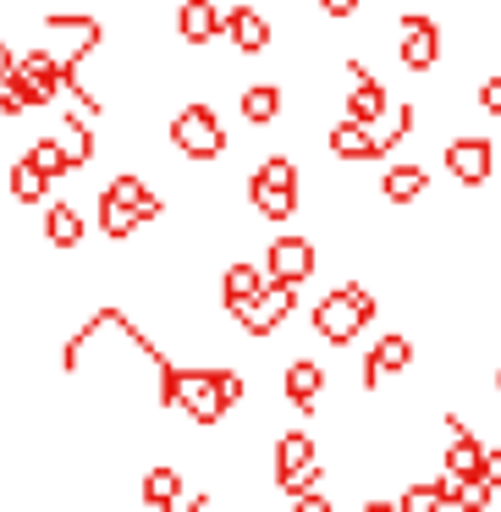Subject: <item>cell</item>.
<instances>
[{"mask_svg": "<svg viewBox=\"0 0 501 512\" xmlns=\"http://www.w3.org/2000/svg\"><path fill=\"white\" fill-rule=\"evenodd\" d=\"M441 56H446V34H441V23H435L430 12H402L397 17V61H402V72H435L441 67Z\"/></svg>", "mask_w": 501, "mask_h": 512, "instance_id": "ba28073f", "label": "cell"}, {"mask_svg": "<svg viewBox=\"0 0 501 512\" xmlns=\"http://www.w3.org/2000/svg\"><path fill=\"white\" fill-rule=\"evenodd\" d=\"M237 111H243L248 127H276L281 111H287V94H281V83H243L237 89Z\"/></svg>", "mask_w": 501, "mask_h": 512, "instance_id": "7402d4cb", "label": "cell"}, {"mask_svg": "<svg viewBox=\"0 0 501 512\" xmlns=\"http://www.w3.org/2000/svg\"><path fill=\"white\" fill-rule=\"evenodd\" d=\"M265 287H270V276H265V265H254V259H232V265L221 270V281H215L226 314H237L243 303H254Z\"/></svg>", "mask_w": 501, "mask_h": 512, "instance_id": "d6986e66", "label": "cell"}, {"mask_svg": "<svg viewBox=\"0 0 501 512\" xmlns=\"http://www.w3.org/2000/svg\"><path fill=\"white\" fill-rule=\"evenodd\" d=\"M23 155L34 160V171H45L50 182L72 177V155H67V144H61V138H34V144H28Z\"/></svg>", "mask_w": 501, "mask_h": 512, "instance_id": "484cf974", "label": "cell"}, {"mask_svg": "<svg viewBox=\"0 0 501 512\" xmlns=\"http://www.w3.org/2000/svg\"><path fill=\"white\" fill-rule=\"evenodd\" d=\"M375 193H380V204L408 210V204H419L424 193H430V166H419V160H397V166H386L375 177Z\"/></svg>", "mask_w": 501, "mask_h": 512, "instance_id": "e0dca14e", "label": "cell"}, {"mask_svg": "<svg viewBox=\"0 0 501 512\" xmlns=\"http://www.w3.org/2000/svg\"><path fill=\"white\" fill-rule=\"evenodd\" d=\"M413 369V336L408 331H386L369 342L364 353V369H358V386H364V397H375V391H386L391 380H402Z\"/></svg>", "mask_w": 501, "mask_h": 512, "instance_id": "30bf717a", "label": "cell"}, {"mask_svg": "<svg viewBox=\"0 0 501 512\" xmlns=\"http://www.w3.org/2000/svg\"><path fill=\"white\" fill-rule=\"evenodd\" d=\"M28 111H34V100H28V89L17 83V72L0 78V122H17V116H28Z\"/></svg>", "mask_w": 501, "mask_h": 512, "instance_id": "83f0119b", "label": "cell"}, {"mask_svg": "<svg viewBox=\"0 0 501 512\" xmlns=\"http://www.w3.org/2000/svg\"><path fill=\"white\" fill-rule=\"evenodd\" d=\"M226 34V6L221 0H177V39L188 50H210Z\"/></svg>", "mask_w": 501, "mask_h": 512, "instance_id": "9a60e30c", "label": "cell"}, {"mask_svg": "<svg viewBox=\"0 0 501 512\" xmlns=\"http://www.w3.org/2000/svg\"><path fill=\"white\" fill-rule=\"evenodd\" d=\"M61 144H67V155H72V171H83L94 155H100V138H94L89 116H78V105H72L67 122H61Z\"/></svg>", "mask_w": 501, "mask_h": 512, "instance_id": "d4e9b609", "label": "cell"}, {"mask_svg": "<svg viewBox=\"0 0 501 512\" xmlns=\"http://www.w3.org/2000/svg\"><path fill=\"white\" fill-rule=\"evenodd\" d=\"M12 72H17V50L0 39V78H12Z\"/></svg>", "mask_w": 501, "mask_h": 512, "instance_id": "d6a6232c", "label": "cell"}, {"mask_svg": "<svg viewBox=\"0 0 501 512\" xmlns=\"http://www.w3.org/2000/svg\"><path fill=\"white\" fill-rule=\"evenodd\" d=\"M265 276L270 281H292V287H303V281H314V270H320V243H314L309 232H276L265 243Z\"/></svg>", "mask_w": 501, "mask_h": 512, "instance_id": "9c48e42d", "label": "cell"}, {"mask_svg": "<svg viewBox=\"0 0 501 512\" xmlns=\"http://www.w3.org/2000/svg\"><path fill=\"white\" fill-rule=\"evenodd\" d=\"M248 210L265 226H287L298 221L303 210V166L292 155H265L254 171H248Z\"/></svg>", "mask_w": 501, "mask_h": 512, "instance_id": "7a4b0ae2", "label": "cell"}, {"mask_svg": "<svg viewBox=\"0 0 501 512\" xmlns=\"http://www.w3.org/2000/svg\"><path fill=\"white\" fill-rule=\"evenodd\" d=\"M397 512H452V507H446L435 479H408V485L397 490Z\"/></svg>", "mask_w": 501, "mask_h": 512, "instance_id": "4316f807", "label": "cell"}, {"mask_svg": "<svg viewBox=\"0 0 501 512\" xmlns=\"http://www.w3.org/2000/svg\"><path fill=\"white\" fill-rule=\"evenodd\" d=\"M490 391H496V402H501V364H496V380H490Z\"/></svg>", "mask_w": 501, "mask_h": 512, "instance_id": "836d02e7", "label": "cell"}, {"mask_svg": "<svg viewBox=\"0 0 501 512\" xmlns=\"http://www.w3.org/2000/svg\"><path fill=\"white\" fill-rule=\"evenodd\" d=\"M226 45H232V56L243 61H259L276 50V23H270L265 12H259L254 0H237V6H226Z\"/></svg>", "mask_w": 501, "mask_h": 512, "instance_id": "7c38bea8", "label": "cell"}, {"mask_svg": "<svg viewBox=\"0 0 501 512\" xmlns=\"http://www.w3.org/2000/svg\"><path fill=\"white\" fill-rule=\"evenodd\" d=\"M105 193H116V199H122V204H127V210H133L144 226L166 221V199H160V193L149 188L144 177H138V171H116V177L105 182Z\"/></svg>", "mask_w": 501, "mask_h": 512, "instance_id": "44dd1931", "label": "cell"}, {"mask_svg": "<svg viewBox=\"0 0 501 512\" xmlns=\"http://www.w3.org/2000/svg\"><path fill=\"white\" fill-rule=\"evenodd\" d=\"M314 12H320L325 23H353V17L364 12V0H314Z\"/></svg>", "mask_w": 501, "mask_h": 512, "instance_id": "f546056e", "label": "cell"}, {"mask_svg": "<svg viewBox=\"0 0 501 512\" xmlns=\"http://www.w3.org/2000/svg\"><path fill=\"white\" fill-rule=\"evenodd\" d=\"M375 320H380V298H375V287H369V281H358V276L336 281V287L320 292V303L309 309V331L320 336L325 347H336V353H342V347H353Z\"/></svg>", "mask_w": 501, "mask_h": 512, "instance_id": "6da1fadb", "label": "cell"}, {"mask_svg": "<svg viewBox=\"0 0 501 512\" xmlns=\"http://www.w3.org/2000/svg\"><path fill=\"white\" fill-rule=\"evenodd\" d=\"M474 105L485 116H496L501 122V72H490V78H479V89H474Z\"/></svg>", "mask_w": 501, "mask_h": 512, "instance_id": "f1b7e54d", "label": "cell"}, {"mask_svg": "<svg viewBox=\"0 0 501 512\" xmlns=\"http://www.w3.org/2000/svg\"><path fill=\"white\" fill-rule=\"evenodd\" d=\"M485 479L501 490V446H490V452H485Z\"/></svg>", "mask_w": 501, "mask_h": 512, "instance_id": "1f68e13d", "label": "cell"}, {"mask_svg": "<svg viewBox=\"0 0 501 512\" xmlns=\"http://www.w3.org/2000/svg\"><path fill=\"white\" fill-rule=\"evenodd\" d=\"M441 166L457 188H468V193L485 188V182H496V138L490 133H452L441 149Z\"/></svg>", "mask_w": 501, "mask_h": 512, "instance_id": "5b68a950", "label": "cell"}, {"mask_svg": "<svg viewBox=\"0 0 501 512\" xmlns=\"http://www.w3.org/2000/svg\"><path fill=\"white\" fill-rule=\"evenodd\" d=\"M166 144L177 149L182 160H193V166H210V160H221L226 149H232V138H226V127H221V116H215V105L188 100L182 111H171Z\"/></svg>", "mask_w": 501, "mask_h": 512, "instance_id": "277c9868", "label": "cell"}, {"mask_svg": "<svg viewBox=\"0 0 501 512\" xmlns=\"http://www.w3.org/2000/svg\"><path fill=\"white\" fill-rule=\"evenodd\" d=\"M50 188H56V182H50L45 171H34V160H28V155H17L12 166H6V199H12L17 210H28V204H45Z\"/></svg>", "mask_w": 501, "mask_h": 512, "instance_id": "603a6c76", "label": "cell"}, {"mask_svg": "<svg viewBox=\"0 0 501 512\" xmlns=\"http://www.w3.org/2000/svg\"><path fill=\"white\" fill-rule=\"evenodd\" d=\"M270 485H276V496H287V501L325 485L320 441H314L303 424H292V430H281L276 441H270Z\"/></svg>", "mask_w": 501, "mask_h": 512, "instance_id": "3957f363", "label": "cell"}, {"mask_svg": "<svg viewBox=\"0 0 501 512\" xmlns=\"http://www.w3.org/2000/svg\"><path fill=\"white\" fill-rule=\"evenodd\" d=\"M325 386H331V375H325L320 358L292 353L287 364H281V402H287V408L298 413V419H314V413H320Z\"/></svg>", "mask_w": 501, "mask_h": 512, "instance_id": "8fae6325", "label": "cell"}, {"mask_svg": "<svg viewBox=\"0 0 501 512\" xmlns=\"http://www.w3.org/2000/svg\"><path fill=\"white\" fill-rule=\"evenodd\" d=\"M94 215H100L105 243H116V248H122V243H133V237H138V226H144V221H138V215L122 204V199H116V193H105V188H100V204H94Z\"/></svg>", "mask_w": 501, "mask_h": 512, "instance_id": "cb8c5ba5", "label": "cell"}, {"mask_svg": "<svg viewBox=\"0 0 501 512\" xmlns=\"http://www.w3.org/2000/svg\"><path fill=\"white\" fill-rule=\"evenodd\" d=\"M298 292L303 287H292V281H270L254 303H243V309L232 314V325L248 336V342H270V336H276L281 325L298 314Z\"/></svg>", "mask_w": 501, "mask_h": 512, "instance_id": "8992f818", "label": "cell"}, {"mask_svg": "<svg viewBox=\"0 0 501 512\" xmlns=\"http://www.w3.org/2000/svg\"><path fill=\"white\" fill-rule=\"evenodd\" d=\"M342 72H347V83H353V89L342 94V116L347 122H364V127H380L391 116V105H397V94L386 89V78H375L358 56H342Z\"/></svg>", "mask_w": 501, "mask_h": 512, "instance_id": "52a82bcc", "label": "cell"}, {"mask_svg": "<svg viewBox=\"0 0 501 512\" xmlns=\"http://www.w3.org/2000/svg\"><path fill=\"white\" fill-rule=\"evenodd\" d=\"M287 512H336V501L325 496V485H320V490H303V496H292Z\"/></svg>", "mask_w": 501, "mask_h": 512, "instance_id": "4dcf8cb0", "label": "cell"}, {"mask_svg": "<svg viewBox=\"0 0 501 512\" xmlns=\"http://www.w3.org/2000/svg\"><path fill=\"white\" fill-rule=\"evenodd\" d=\"M182 496H188V468L171 463V457H155V463L144 468V479H138V507L144 512H171Z\"/></svg>", "mask_w": 501, "mask_h": 512, "instance_id": "5bb4252c", "label": "cell"}, {"mask_svg": "<svg viewBox=\"0 0 501 512\" xmlns=\"http://www.w3.org/2000/svg\"><path fill=\"white\" fill-rule=\"evenodd\" d=\"M17 83L28 89V100H34V111H45V105L61 94V56H56L50 45L17 50Z\"/></svg>", "mask_w": 501, "mask_h": 512, "instance_id": "4fadbf2b", "label": "cell"}, {"mask_svg": "<svg viewBox=\"0 0 501 512\" xmlns=\"http://www.w3.org/2000/svg\"><path fill=\"white\" fill-rule=\"evenodd\" d=\"M485 452H490V446L479 441V430L446 435V446H441V474H452V479H485Z\"/></svg>", "mask_w": 501, "mask_h": 512, "instance_id": "ffe728a7", "label": "cell"}, {"mask_svg": "<svg viewBox=\"0 0 501 512\" xmlns=\"http://www.w3.org/2000/svg\"><path fill=\"white\" fill-rule=\"evenodd\" d=\"M45 248H56V254H78L83 243H89V215L78 210L72 199H56V204H45Z\"/></svg>", "mask_w": 501, "mask_h": 512, "instance_id": "2e32d148", "label": "cell"}, {"mask_svg": "<svg viewBox=\"0 0 501 512\" xmlns=\"http://www.w3.org/2000/svg\"><path fill=\"white\" fill-rule=\"evenodd\" d=\"M61 6H78V0H61Z\"/></svg>", "mask_w": 501, "mask_h": 512, "instance_id": "e575fe53", "label": "cell"}, {"mask_svg": "<svg viewBox=\"0 0 501 512\" xmlns=\"http://www.w3.org/2000/svg\"><path fill=\"white\" fill-rule=\"evenodd\" d=\"M325 149H331V160H342V166H364V160H386V149H380L375 127L364 122H331V133H325Z\"/></svg>", "mask_w": 501, "mask_h": 512, "instance_id": "ac0fdd59", "label": "cell"}]
</instances>
